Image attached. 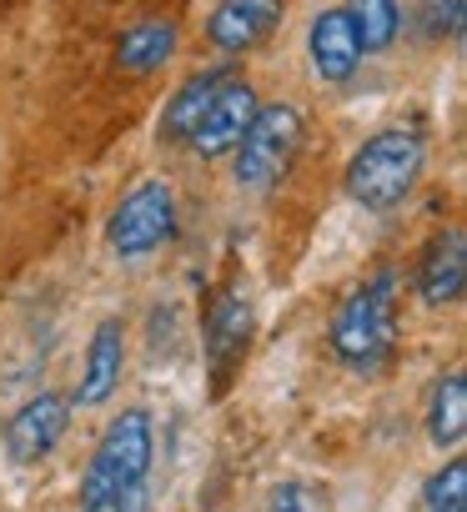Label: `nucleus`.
Segmentation results:
<instances>
[{
  "mask_svg": "<svg viewBox=\"0 0 467 512\" xmlns=\"http://www.w3.org/2000/svg\"><path fill=\"white\" fill-rule=\"evenodd\" d=\"M151 457H156L151 412L126 407L121 417H111L81 477V512H151Z\"/></svg>",
  "mask_w": 467,
  "mask_h": 512,
  "instance_id": "nucleus-1",
  "label": "nucleus"
},
{
  "mask_svg": "<svg viewBox=\"0 0 467 512\" xmlns=\"http://www.w3.org/2000/svg\"><path fill=\"white\" fill-rule=\"evenodd\" d=\"M327 342H332V357L362 377H372L392 362V352H397V272L392 267H377L332 312Z\"/></svg>",
  "mask_w": 467,
  "mask_h": 512,
  "instance_id": "nucleus-2",
  "label": "nucleus"
},
{
  "mask_svg": "<svg viewBox=\"0 0 467 512\" xmlns=\"http://www.w3.org/2000/svg\"><path fill=\"white\" fill-rule=\"evenodd\" d=\"M422 166H427V136H422V126H387V131L367 136L352 151V161L342 171V191L362 211H397L412 196Z\"/></svg>",
  "mask_w": 467,
  "mask_h": 512,
  "instance_id": "nucleus-3",
  "label": "nucleus"
},
{
  "mask_svg": "<svg viewBox=\"0 0 467 512\" xmlns=\"http://www.w3.org/2000/svg\"><path fill=\"white\" fill-rule=\"evenodd\" d=\"M302 136H307V121L292 101H277V106H257L252 126L242 131L237 141V161H231V176H237L242 191H272L302 156Z\"/></svg>",
  "mask_w": 467,
  "mask_h": 512,
  "instance_id": "nucleus-4",
  "label": "nucleus"
},
{
  "mask_svg": "<svg viewBox=\"0 0 467 512\" xmlns=\"http://www.w3.org/2000/svg\"><path fill=\"white\" fill-rule=\"evenodd\" d=\"M176 231V191L166 181H141L131 196H121V206L106 221V241L121 262L151 256L156 246H166Z\"/></svg>",
  "mask_w": 467,
  "mask_h": 512,
  "instance_id": "nucleus-5",
  "label": "nucleus"
},
{
  "mask_svg": "<svg viewBox=\"0 0 467 512\" xmlns=\"http://www.w3.org/2000/svg\"><path fill=\"white\" fill-rule=\"evenodd\" d=\"M71 397L66 392H36L11 422H6V432H0V442H6V457L16 462V467H36V462H46L56 447H61V437L71 432Z\"/></svg>",
  "mask_w": 467,
  "mask_h": 512,
  "instance_id": "nucleus-6",
  "label": "nucleus"
},
{
  "mask_svg": "<svg viewBox=\"0 0 467 512\" xmlns=\"http://www.w3.org/2000/svg\"><path fill=\"white\" fill-rule=\"evenodd\" d=\"M247 347H252V302L231 287V292H221V297L206 307V367H211L216 397L226 392L231 372L242 367Z\"/></svg>",
  "mask_w": 467,
  "mask_h": 512,
  "instance_id": "nucleus-7",
  "label": "nucleus"
},
{
  "mask_svg": "<svg viewBox=\"0 0 467 512\" xmlns=\"http://www.w3.org/2000/svg\"><path fill=\"white\" fill-rule=\"evenodd\" d=\"M257 91L242 81V76H231L221 91H216V101L206 106V116L196 121V131H191V151L196 156H206V161H216V156H226V151H237V141H242V131L252 126V116H257Z\"/></svg>",
  "mask_w": 467,
  "mask_h": 512,
  "instance_id": "nucleus-8",
  "label": "nucleus"
},
{
  "mask_svg": "<svg viewBox=\"0 0 467 512\" xmlns=\"http://www.w3.org/2000/svg\"><path fill=\"white\" fill-rule=\"evenodd\" d=\"M287 16V0H216V11L206 21V41L221 56L257 51Z\"/></svg>",
  "mask_w": 467,
  "mask_h": 512,
  "instance_id": "nucleus-9",
  "label": "nucleus"
},
{
  "mask_svg": "<svg viewBox=\"0 0 467 512\" xmlns=\"http://www.w3.org/2000/svg\"><path fill=\"white\" fill-rule=\"evenodd\" d=\"M412 282H417L422 307H452V302H462V292H467V236L457 226L437 231L422 246Z\"/></svg>",
  "mask_w": 467,
  "mask_h": 512,
  "instance_id": "nucleus-10",
  "label": "nucleus"
},
{
  "mask_svg": "<svg viewBox=\"0 0 467 512\" xmlns=\"http://www.w3.org/2000/svg\"><path fill=\"white\" fill-rule=\"evenodd\" d=\"M307 61H312V76L327 81V86H347L362 66V41H357V26L347 16V6H332L322 16H312L307 26Z\"/></svg>",
  "mask_w": 467,
  "mask_h": 512,
  "instance_id": "nucleus-11",
  "label": "nucleus"
},
{
  "mask_svg": "<svg viewBox=\"0 0 467 512\" xmlns=\"http://www.w3.org/2000/svg\"><path fill=\"white\" fill-rule=\"evenodd\" d=\"M121 372H126V327L111 317L91 332V347H86V372H81V392L76 402L81 407H106L121 387Z\"/></svg>",
  "mask_w": 467,
  "mask_h": 512,
  "instance_id": "nucleus-12",
  "label": "nucleus"
},
{
  "mask_svg": "<svg viewBox=\"0 0 467 512\" xmlns=\"http://www.w3.org/2000/svg\"><path fill=\"white\" fill-rule=\"evenodd\" d=\"M237 76L231 66H211V71H196L191 81H181L176 86V96L166 101V111H161V141H171V146H186L191 141V131H196V121L206 116V106L216 101V91Z\"/></svg>",
  "mask_w": 467,
  "mask_h": 512,
  "instance_id": "nucleus-13",
  "label": "nucleus"
},
{
  "mask_svg": "<svg viewBox=\"0 0 467 512\" xmlns=\"http://www.w3.org/2000/svg\"><path fill=\"white\" fill-rule=\"evenodd\" d=\"M176 56V21H136L121 41H116V66L126 76H151Z\"/></svg>",
  "mask_w": 467,
  "mask_h": 512,
  "instance_id": "nucleus-14",
  "label": "nucleus"
},
{
  "mask_svg": "<svg viewBox=\"0 0 467 512\" xmlns=\"http://www.w3.org/2000/svg\"><path fill=\"white\" fill-rule=\"evenodd\" d=\"M427 437H432V447H462V437H467V377H462V367L437 377V387L427 397Z\"/></svg>",
  "mask_w": 467,
  "mask_h": 512,
  "instance_id": "nucleus-15",
  "label": "nucleus"
},
{
  "mask_svg": "<svg viewBox=\"0 0 467 512\" xmlns=\"http://www.w3.org/2000/svg\"><path fill=\"white\" fill-rule=\"evenodd\" d=\"M347 16L357 26L362 56L387 51L397 41V31H402V6H397V0H347Z\"/></svg>",
  "mask_w": 467,
  "mask_h": 512,
  "instance_id": "nucleus-16",
  "label": "nucleus"
},
{
  "mask_svg": "<svg viewBox=\"0 0 467 512\" xmlns=\"http://www.w3.org/2000/svg\"><path fill=\"white\" fill-rule=\"evenodd\" d=\"M422 512H467V462L452 457L422 482Z\"/></svg>",
  "mask_w": 467,
  "mask_h": 512,
  "instance_id": "nucleus-17",
  "label": "nucleus"
},
{
  "mask_svg": "<svg viewBox=\"0 0 467 512\" xmlns=\"http://www.w3.org/2000/svg\"><path fill=\"white\" fill-rule=\"evenodd\" d=\"M272 512H322V502L302 487V482H287L272 492Z\"/></svg>",
  "mask_w": 467,
  "mask_h": 512,
  "instance_id": "nucleus-18",
  "label": "nucleus"
}]
</instances>
